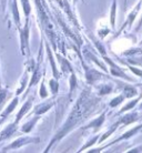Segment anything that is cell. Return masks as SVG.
Listing matches in <instances>:
<instances>
[{
	"label": "cell",
	"instance_id": "obj_1",
	"mask_svg": "<svg viewBox=\"0 0 142 153\" xmlns=\"http://www.w3.org/2000/svg\"><path fill=\"white\" fill-rule=\"evenodd\" d=\"M98 102H99V99L96 96H93L90 89L87 88L81 92L80 97L78 98L76 104L71 109L69 115L67 117L65 121L63 122L61 128L59 129V131L54 134V138L51 139V141L49 142L45 152H49L50 149L54 146V144L61 141L67 134L74 130L78 126V124L81 121H83L93 111V109L98 104Z\"/></svg>",
	"mask_w": 142,
	"mask_h": 153
},
{
	"label": "cell",
	"instance_id": "obj_2",
	"mask_svg": "<svg viewBox=\"0 0 142 153\" xmlns=\"http://www.w3.org/2000/svg\"><path fill=\"white\" fill-rule=\"evenodd\" d=\"M40 139L38 137H20V138L16 139L15 141L11 142L10 144L4 146L2 149V152H9L12 150H17L21 148V146H28V144H33V143H39Z\"/></svg>",
	"mask_w": 142,
	"mask_h": 153
},
{
	"label": "cell",
	"instance_id": "obj_3",
	"mask_svg": "<svg viewBox=\"0 0 142 153\" xmlns=\"http://www.w3.org/2000/svg\"><path fill=\"white\" fill-rule=\"evenodd\" d=\"M19 36H20V48L21 53L27 54L29 53V37H30V25H29V18L26 19L25 26L22 28H19Z\"/></svg>",
	"mask_w": 142,
	"mask_h": 153
},
{
	"label": "cell",
	"instance_id": "obj_4",
	"mask_svg": "<svg viewBox=\"0 0 142 153\" xmlns=\"http://www.w3.org/2000/svg\"><path fill=\"white\" fill-rule=\"evenodd\" d=\"M141 6H142V4H141V0H140L138 4H137V6H135L133 9H132V11H131L130 13L128 15L127 20L124 21V23L122 25L121 29L119 30V33H121L122 31H124V29H126V28H128V29L130 30L131 27H132V25H133V22H135V18H137V16H138L139 11H140V9H141Z\"/></svg>",
	"mask_w": 142,
	"mask_h": 153
},
{
	"label": "cell",
	"instance_id": "obj_5",
	"mask_svg": "<svg viewBox=\"0 0 142 153\" xmlns=\"http://www.w3.org/2000/svg\"><path fill=\"white\" fill-rule=\"evenodd\" d=\"M106 113L107 112L103 111L101 114L98 117V118L93 119L92 121H90L89 123H87L85 126H82V129L83 130H87V129H94V130H99L100 128L102 126V124L104 123V121H106Z\"/></svg>",
	"mask_w": 142,
	"mask_h": 153
},
{
	"label": "cell",
	"instance_id": "obj_6",
	"mask_svg": "<svg viewBox=\"0 0 142 153\" xmlns=\"http://www.w3.org/2000/svg\"><path fill=\"white\" fill-rule=\"evenodd\" d=\"M17 129H18V123L17 122L9 123L4 130L0 132V142H2L4 140H7L10 137H12L17 132Z\"/></svg>",
	"mask_w": 142,
	"mask_h": 153
},
{
	"label": "cell",
	"instance_id": "obj_7",
	"mask_svg": "<svg viewBox=\"0 0 142 153\" xmlns=\"http://www.w3.org/2000/svg\"><path fill=\"white\" fill-rule=\"evenodd\" d=\"M83 63V62H82ZM85 65V78H87V81H88L89 84H93L96 81L100 80L101 78H102V73L99 72L98 70L96 69H89L88 67H85V65Z\"/></svg>",
	"mask_w": 142,
	"mask_h": 153
},
{
	"label": "cell",
	"instance_id": "obj_8",
	"mask_svg": "<svg viewBox=\"0 0 142 153\" xmlns=\"http://www.w3.org/2000/svg\"><path fill=\"white\" fill-rule=\"evenodd\" d=\"M141 128H142V124L135 126V128H132V129H130L129 131H127L126 133H123L122 135H121V137H119L118 139H115V140H113V141H112L111 143H109L108 146H103V149H104V148H107V146H112V144H114V143H119V142L123 141V140H128V139H130L131 137H133V135H135V134L137 133V132H139Z\"/></svg>",
	"mask_w": 142,
	"mask_h": 153
},
{
	"label": "cell",
	"instance_id": "obj_9",
	"mask_svg": "<svg viewBox=\"0 0 142 153\" xmlns=\"http://www.w3.org/2000/svg\"><path fill=\"white\" fill-rule=\"evenodd\" d=\"M32 101H33V98L31 97V98H29V99L25 102V103L22 104V107L20 108V110L18 111V113H17V115H16V120L15 122L19 123L20 120L25 117V115L27 114L28 112H29V110L31 109V107H32Z\"/></svg>",
	"mask_w": 142,
	"mask_h": 153
},
{
	"label": "cell",
	"instance_id": "obj_10",
	"mask_svg": "<svg viewBox=\"0 0 142 153\" xmlns=\"http://www.w3.org/2000/svg\"><path fill=\"white\" fill-rule=\"evenodd\" d=\"M54 105V100H50V101H47V102H42V103L36 105L32 113L36 115H42L43 113H46V112L49 111Z\"/></svg>",
	"mask_w": 142,
	"mask_h": 153
},
{
	"label": "cell",
	"instance_id": "obj_11",
	"mask_svg": "<svg viewBox=\"0 0 142 153\" xmlns=\"http://www.w3.org/2000/svg\"><path fill=\"white\" fill-rule=\"evenodd\" d=\"M126 113V112H124ZM139 120V113L137 111H132V112H129V113H126V114L121 117L119 119V121L121 124H124V126H129L131 123L135 122V121H138Z\"/></svg>",
	"mask_w": 142,
	"mask_h": 153
},
{
	"label": "cell",
	"instance_id": "obj_12",
	"mask_svg": "<svg viewBox=\"0 0 142 153\" xmlns=\"http://www.w3.org/2000/svg\"><path fill=\"white\" fill-rule=\"evenodd\" d=\"M18 102H19V98H18V97H16L15 99L11 100V102L8 104L7 108L4 109V111L0 112V117H1V118H4V119H7L8 117L13 112V110H15L16 108H17Z\"/></svg>",
	"mask_w": 142,
	"mask_h": 153
},
{
	"label": "cell",
	"instance_id": "obj_13",
	"mask_svg": "<svg viewBox=\"0 0 142 153\" xmlns=\"http://www.w3.org/2000/svg\"><path fill=\"white\" fill-rule=\"evenodd\" d=\"M39 120H40V115L35 114L33 118L28 120L27 122L21 126V132L22 133H29V132H31V131L33 130V128H35V126L37 124V122H38Z\"/></svg>",
	"mask_w": 142,
	"mask_h": 153
},
{
	"label": "cell",
	"instance_id": "obj_14",
	"mask_svg": "<svg viewBox=\"0 0 142 153\" xmlns=\"http://www.w3.org/2000/svg\"><path fill=\"white\" fill-rule=\"evenodd\" d=\"M46 50H47V53H48V59L50 61V65H51V69H52V73H54V79H59V71H58V68L56 65V62L54 60V54L51 52V49L48 43H46Z\"/></svg>",
	"mask_w": 142,
	"mask_h": 153
},
{
	"label": "cell",
	"instance_id": "obj_15",
	"mask_svg": "<svg viewBox=\"0 0 142 153\" xmlns=\"http://www.w3.org/2000/svg\"><path fill=\"white\" fill-rule=\"evenodd\" d=\"M122 87V94L124 97V99H130V98H133L138 94V90L135 88H133L132 85H128V84H124V85H121Z\"/></svg>",
	"mask_w": 142,
	"mask_h": 153
},
{
	"label": "cell",
	"instance_id": "obj_16",
	"mask_svg": "<svg viewBox=\"0 0 142 153\" xmlns=\"http://www.w3.org/2000/svg\"><path fill=\"white\" fill-rule=\"evenodd\" d=\"M142 97H138V98H135V99H133L132 101H130V102H128L126 105H123L122 108H121V110L119 111V113L118 114H122V113H124V112H128V111H130V110H133V108L138 104V102L141 100Z\"/></svg>",
	"mask_w": 142,
	"mask_h": 153
},
{
	"label": "cell",
	"instance_id": "obj_17",
	"mask_svg": "<svg viewBox=\"0 0 142 153\" xmlns=\"http://www.w3.org/2000/svg\"><path fill=\"white\" fill-rule=\"evenodd\" d=\"M113 91V85L110 83H103L98 87V96L102 97L106 94H110Z\"/></svg>",
	"mask_w": 142,
	"mask_h": 153
},
{
	"label": "cell",
	"instance_id": "obj_18",
	"mask_svg": "<svg viewBox=\"0 0 142 153\" xmlns=\"http://www.w3.org/2000/svg\"><path fill=\"white\" fill-rule=\"evenodd\" d=\"M121 126V123H120V121L118 120V121H117V122H115L114 124H113V126H112L111 128H110V129H109V130L107 131V132H104V133L102 134V135H100L101 138H99V140H98L99 144H100V143H102V142H103L104 140H106V139L109 138V137H110V135H111V134L113 133V132H114V131L117 130V129H118V126Z\"/></svg>",
	"mask_w": 142,
	"mask_h": 153
},
{
	"label": "cell",
	"instance_id": "obj_19",
	"mask_svg": "<svg viewBox=\"0 0 142 153\" xmlns=\"http://www.w3.org/2000/svg\"><path fill=\"white\" fill-rule=\"evenodd\" d=\"M58 59H59V61L61 63V69H62V72L63 73H67V72H72L73 69L72 67H71V63H70L65 58L61 57V56H57Z\"/></svg>",
	"mask_w": 142,
	"mask_h": 153
},
{
	"label": "cell",
	"instance_id": "obj_20",
	"mask_svg": "<svg viewBox=\"0 0 142 153\" xmlns=\"http://www.w3.org/2000/svg\"><path fill=\"white\" fill-rule=\"evenodd\" d=\"M12 17H13V21H15L16 26L20 28V15L19 10H18V4H17V0L12 1Z\"/></svg>",
	"mask_w": 142,
	"mask_h": 153
},
{
	"label": "cell",
	"instance_id": "obj_21",
	"mask_svg": "<svg viewBox=\"0 0 142 153\" xmlns=\"http://www.w3.org/2000/svg\"><path fill=\"white\" fill-rule=\"evenodd\" d=\"M117 7H118V4H117V0H112L111 8H110V23H111V27H115V17H117Z\"/></svg>",
	"mask_w": 142,
	"mask_h": 153
},
{
	"label": "cell",
	"instance_id": "obj_22",
	"mask_svg": "<svg viewBox=\"0 0 142 153\" xmlns=\"http://www.w3.org/2000/svg\"><path fill=\"white\" fill-rule=\"evenodd\" d=\"M21 6H22V10H23V15L26 17V19L30 17L31 13V4L29 0H21Z\"/></svg>",
	"mask_w": 142,
	"mask_h": 153
},
{
	"label": "cell",
	"instance_id": "obj_23",
	"mask_svg": "<svg viewBox=\"0 0 142 153\" xmlns=\"http://www.w3.org/2000/svg\"><path fill=\"white\" fill-rule=\"evenodd\" d=\"M49 87H50V90H51V93H52L54 96H56V94L58 93V91H59V83H58V79H54V78L50 79Z\"/></svg>",
	"mask_w": 142,
	"mask_h": 153
},
{
	"label": "cell",
	"instance_id": "obj_24",
	"mask_svg": "<svg viewBox=\"0 0 142 153\" xmlns=\"http://www.w3.org/2000/svg\"><path fill=\"white\" fill-rule=\"evenodd\" d=\"M7 97H8V90L2 88V87H0V112H1L2 108H4V104L6 102V100H7Z\"/></svg>",
	"mask_w": 142,
	"mask_h": 153
},
{
	"label": "cell",
	"instance_id": "obj_25",
	"mask_svg": "<svg viewBox=\"0 0 142 153\" xmlns=\"http://www.w3.org/2000/svg\"><path fill=\"white\" fill-rule=\"evenodd\" d=\"M99 138H100L99 134H98V135H94V137H93L92 139H90V140H89V141L87 142V143H85V144L83 146H82V148H80V149L78 150V152H82V151H85V150L88 149V148L92 146L93 144H94V143H96V142L98 141V140H99Z\"/></svg>",
	"mask_w": 142,
	"mask_h": 153
},
{
	"label": "cell",
	"instance_id": "obj_26",
	"mask_svg": "<svg viewBox=\"0 0 142 153\" xmlns=\"http://www.w3.org/2000/svg\"><path fill=\"white\" fill-rule=\"evenodd\" d=\"M124 97L122 96V94H119L118 97H115V98H113V99L110 101V103H109V107L110 108H115L118 107L119 104H121L124 101Z\"/></svg>",
	"mask_w": 142,
	"mask_h": 153
},
{
	"label": "cell",
	"instance_id": "obj_27",
	"mask_svg": "<svg viewBox=\"0 0 142 153\" xmlns=\"http://www.w3.org/2000/svg\"><path fill=\"white\" fill-rule=\"evenodd\" d=\"M78 87V82H77V76L74 74V72H71V78H70V96L71 93H73L74 89Z\"/></svg>",
	"mask_w": 142,
	"mask_h": 153
},
{
	"label": "cell",
	"instance_id": "obj_28",
	"mask_svg": "<svg viewBox=\"0 0 142 153\" xmlns=\"http://www.w3.org/2000/svg\"><path fill=\"white\" fill-rule=\"evenodd\" d=\"M39 94H40V98H41V99H46V98H48V96H49V93H48L46 87H45V81H42V82H41V84H40Z\"/></svg>",
	"mask_w": 142,
	"mask_h": 153
},
{
	"label": "cell",
	"instance_id": "obj_29",
	"mask_svg": "<svg viewBox=\"0 0 142 153\" xmlns=\"http://www.w3.org/2000/svg\"><path fill=\"white\" fill-rule=\"evenodd\" d=\"M27 80H28V74L27 73H25L23 79H22V81H21V85H20V88L17 90V92H16V94H17V96H19L20 93L25 90V88H26V83H27Z\"/></svg>",
	"mask_w": 142,
	"mask_h": 153
},
{
	"label": "cell",
	"instance_id": "obj_30",
	"mask_svg": "<svg viewBox=\"0 0 142 153\" xmlns=\"http://www.w3.org/2000/svg\"><path fill=\"white\" fill-rule=\"evenodd\" d=\"M123 53L126 54V56H131V54H142V48H137V49H130L128 50V51H124Z\"/></svg>",
	"mask_w": 142,
	"mask_h": 153
},
{
	"label": "cell",
	"instance_id": "obj_31",
	"mask_svg": "<svg viewBox=\"0 0 142 153\" xmlns=\"http://www.w3.org/2000/svg\"><path fill=\"white\" fill-rule=\"evenodd\" d=\"M128 68L130 69L131 72H133L135 74H137L138 76L142 78V70L139 69V68H135V67H132V65H128Z\"/></svg>",
	"mask_w": 142,
	"mask_h": 153
},
{
	"label": "cell",
	"instance_id": "obj_32",
	"mask_svg": "<svg viewBox=\"0 0 142 153\" xmlns=\"http://www.w3.org/2000/svg\"><path fill=\"white\" fill-rule=\"evenodd\" d=\"M141 4H142V0H141ZM141 26H142V16H141V18H140V21H139V25H138V27H137V30H139Z\"/></svg>",
	"mask_w": 142,
	"mask_h": 153
},
{
	"label": "cell",
	"instance_id": "obj_33",
	"mask_svg": "<svg viewBox=\"0 0 142 153\" xmlns=\"http://www.w3.org/2000/svg\"><path fill=\"white\" fill-rule=\"evenodd\" d=\"M4 120H6V119H4V118H1V117H0V126L4 122Z\"/></svg>",
	"mask_w": 142,
	"mask_h": 153
},
{
	"label": "cell",
	"instance_id": "obj_34",
	"mask_svg": "<svg viewBox=\"0 0 142 153\" xmlns=\"http://www.w3.org/2000/svg\"><path fill=\"white\" fill-rule=\"evenodd\" d=\"M139 109H142V102L140 104H139Z\"/></svg>",
	"mask_w": 142,
	"mask_h": 153
},
{
	"label": "cell",
	"instance_id": "obj_35",
	"mask_svg": "<svg viewBox=\"0 0 142 153\" xmlns=\"http://www.w3.org/2000/svg\"><path fill=\"white\" fill-rule=\"evenodd\" d=\"M140 46H142V40L140 41Z\"/></svg>",
	"mask_w": 142,
	"mask_h": 153
},
{
	"label": "cell",
	"instance_id": "obj_36",
	"mask_svg": "<svg viewBox=\"0 0 142 153\" xmlns=\"http://www.w3.org/2000/svg\"><path fill=\"white\" fill-rule=\"evenodd\" d=\"M74 1H77V0H74Z\"/></svg>",
	"mask_w": 142,
	"mask_h": 153
},
{
	"label": "cell",
	"instance_id": "obj_37",
	"mask_svg": "<svg viewBox=\"0 0 142 153\" xmlns=\"http://www.w3.org/2000/svg\"><path fill=\"white\" fill-rule=\"evenodd\" d=\"M126 1H127V0H126Z\"/></svg>",
	"mask_w": 142,
	"mask_h": 153
}]
</instances>
